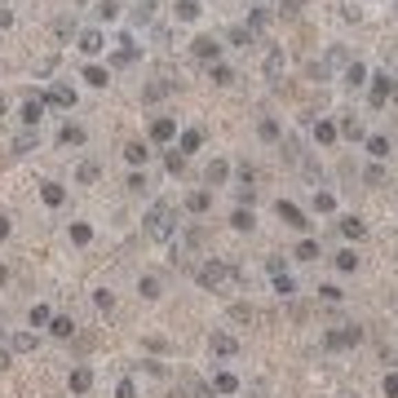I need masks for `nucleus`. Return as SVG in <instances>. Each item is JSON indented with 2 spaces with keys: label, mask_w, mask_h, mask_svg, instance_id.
Returning <instances> with one entry per match:
<instances>
[{
  "label": "nucleus",
  "mask_w": 398,
  "mask_h": 398,
  "mask_svg": "<svg viewBox=\"0 0 398 398\" xmlns=\"http://www.w3.org/2000/svg\"><path fill=\"white\" fill-rule=\"evenodd\" d=\"M177 133H182V129H177V115H155L151 129H146V142H151V146H173Z\"/></svg>",
  "instance_id": "nucleus-5"
},
{
  "label": "nucleus",
  "mask_w": 398,
  "mask_h": 398,
  "mask_svg": "<svg viewBox=\"0 0 398 398\" xmlns=\"http://www.w3.org/2000/svg\"><path fill=\"white\" fill-rule=\"evenodd\" d=\"M226 275H230V270H226V261H213V257H208L204 266H195V284H199V288H217Z\"/></svg>",
  "instance_id": "nucleus-12"
},
{
  "label": "nucleus",
  "mask_w": 398,
  "mask_h": 398,
  "mask_svg": "<svg viewBox=\"0 0 398 398\" xmlns=\"http://www.w3.org/2000/svg\"><path fill=\"white\" fill-rule=\"evenodd\" d=\"M266 71H270V76H279V71H284V54H279V49L266 58Z\"/></svg>",
  "instance_id": "nucleus-52"
},
{
  "label": "nucleus",
  "mask_w": 398,
  "mask_h": 398,
  "mask_svg": "<svg viewBox=\"0 0 398 398\" xmlns=\"http://www.w3.org/2000/svg\"><path fill=\"white\" fill-rule=\"evenodd\" d=\"M124 18V0H93V27H115Z\"/></svg>",
  "instance_id": "nucleus-11"
},
{
  "label": "nucleus",
  "mask_w": 398,
  "mask_h": 398,
  "mask_svg": "<svg viewBox=\"0 0 398 398\" xmlns=\"http://www.w3.org/2000/svg\"><path fill=\"white\" fill-rule=\"evenodd\" d=\"M235 173H239V186H253V182H257V169H253V164H239Z\"/></svg>",
  "instance_id": "nucleus-51"
},
{
  "label": "nucleus",
  "mask_w": 398,
  "mask_h": 398,
  "mask_svg": "<svg viewBox=\"0 0 398 398\" xmlns=\"http://www.w3.org/2000/svg\"><path fill=\"white\" fill-rule=\"evenodd\" d=\"M124 191H129V195H151V173H146V169H129Z\"/></svg>",
  "instance_id": "nucleus-23"
},
{
  "label": "nucleus",
  "mask_w": 398,
  "mask_h": 398,
  "mask_svg": "<svg viewBox=\"0 0 398 398\" xmlns=\"http://www.w3.org/2000/svg\"><path fill=\"white\" fill-rule=\"evenodd\" d=\"M164 169H169L173 177H186V169H191V160H186V155L177 151V146H169V151H164Z\"/></svg>",
  "instance_id": "nucleus-29"
},
{
  "label": "nucleus",
  "mask_w": 398,
  "mask_h": 398,
  "mask_svg": "<svg viewBox=\"0 0 398 398\" xmlns=\"http://www.w3.org/2000/svg\"><path fill=\"white\" fill-rule=\"evenodd\" d=\"M173 23H199V18H204V5H199V0H173Z\"/></svg>",
  "instance_id": "nucleus-19"
},
{
  "label": "nucleus",
  "mask_w": 398,
  "mask_h": 398,
  "mask_svg": "<svg viewBox=\"0 0 398 398\" xmlns=\"http://www.w3.org/2000/svg\"><path fill=\"white\" fill-rule=\"evenodd\" d=\"M368 80H372V93H368V107H372V111H381L385 102L394 98V76H390V71H372Z\"/></svg>",
  "instance_id": "nucleus-6"
},
{
  "label": "nucleus",
  "mask_w": 398,
  "mask_h": 398,
  "mask_svg": "<svg viewBox=\"0 0 398 398\" xmlns=\"http://www.w3.org/2000/svg\"><path fill=\"white\" fill-rule=\"evenodd\" d=\"M284 155H288V160H301V142L297 138H284Z\"/></svg>",
  "instance_id": "nucleus-53"
},
{
  "label": "nucleus",
  "mask_w": 398,
  "mask_h": 398,
  "mask_svg": "<svg viewBox=\"0 0 398 398\" xmlns=\"http://www.w3.org/2000/svg\"><path fill=\"white\" fill-rule=\"evenodd\" d=\"M142 222H146V235H151L155 244H173L177 239V204L173 199H155Z\"/></svg>",
  "instance_id": "nucleus-1"
},
{
  "label": "nucleus",
  "mask_w": 398,
  "mask_h": 398,
  "mask_svg": "<svg viewBox=\"0 0 398 398\" xmlns=\"http://www.w3.org/2000/svg\"><path fill=\"white\" fill-rule=\"evenodd\" d=\"M169 93H173V85H169V80H155V85H146V89H142V102H146V107H151V102L169 98Z\"/></svg>",
  "instance_id": "nucleus-39"
},
{
  "label": "nucleus",
  "mask_w": 398,
  "mask_h": 398,
  "mask_svg": "<svg viewBox=\"0 0 398 398\" xmlns=\"http://www.w3.org/2000/svg\"><path fill=\"white\" fill-rule=\"evenodd\" d=\"M9 363H14V350H9V345H0V376L9 372Z\"/></svg>",
  "instance_id": "nucleus-55"
},
{
  "label": "nucleus",
  "mask_w": 398,
  "mask_h": 398,
  "mask_svg": "<svg viewBox=\"0 0 398 398\" xmlns=\"http://www.w3.org/2000/svg\"><path fill=\"white\" fill-rule=\"evenodd\" d=\"M208 354H213V359H235L239 341L230 337V332H213V337H208Z\"/></svg>",
  "instance_id": "nucleus-15"
},
{
  "label": "nucleus",
  "mask_w": 398,
  "mask_h": 398,
  "mask_svg": "<svg viewBox=\"0 0 398 398\" xmlns=\"http://www.w3.org/2000/svg\"><path fill=\"white\" fill-rule=\"evenodd\" d=\"M345 85H350V89L368 85V67H363V62H350V67H345Z\"/></svg>",
  "instance_id": "nucleus-43"
},
{
  "label": "nucleus",
  "mask_w": 398,
  "mask_h": 398,
  "mask_svg": "<svg viewBox=\"0 0 398 398\" xmlns=\"http://www.w3.org/2000/svg\"><path fill=\"white\" fill-rule=\"evenodd\" d=\"M363 182H372V186H381V182H385V164H381V160H372V164H368V169H363Z\"/></svg>",
  "instance_id": "nucleus-47"
},
{
  "label": "nucleus",
  "mask_w": 398,
  "mask_h": 398,
  "mask_svg": "<svg viewBox=\"0 0 398 398\" xmlns=\"http://www.w3.org/2000/svg\"><path fill=\"white\" fill-rule=\"evenodd\" d=\"M319 297L328 301V306H341V301H345V292H341V284H323V288H319Z\"/></svg>",
  "instance_id": "nucleus-48"
},
{
  "label": "nucleus",
  "mask_w": 398,
  "mask_h": 398,
  "mask_svg": "<svg viewBox=\"0 0 398 398\" xmlns=\"http://www.w3.org/2000/svg\"><path fill=\"white\" fill-rule=\"evenodd\" d=\"M270 279H275V292H279V297H297V279H292L288 270H284V275H270Z\"/></svg>",
  "instance_id": "nucleus-46"
},
{
  "label": "nucleus",
  "mask_w": 398,
  "mask_h": 398,
  "mask_svg": "<svg viewBox=\"0 0 398 398\" xmlns=\"http://www.w3.org/2000/svg\"><path fill=\"white\" fill-rule=\"evenodd\" d=\"M49 337H54V341H71V337H76V319H71V314H54V319H49Z\"/></svg>",
  "instance_id": "nucleus-22"
},
{
  "label": "nucleus",
  "mask_w": 398,
  "mask_h": 398,
  "mask_svg": "<svg viewBox=\"0 0 398 398\" xmlns=\"http://www.w3.org/2000/svg\"><path fill=\"white\" fill-rule=\"evenodd\" d=\"M120 155H124L129 169H146V164H151V142H146V138H129L120 146Z\"/></svg>",
  "instance_id": "nucleus-9"
},
{
  "label": "nucleus",
  "mask_w": 398,
  "mask_h": 398,
  "mask_svg": "<svg viewBox=\"0 0 398 398\" xmlns=\"http://www.w3.org/2000/svg\"><path fill=\"white\" fill-rule=\"evenodd\" d=\"M40 199H45L49 208H62L67 204V186L62 182H40Z\"/></svg>",
  "instance_id": "nucleus-25"
},
{
  "label": "nucleus",
  "mask_w": 398,
  "mask_h": 398,
  "mask_svg": "<svg viewBox=\"0 0 398 398\" xmlns=\"http://www.w3.org/2000/svg\"><path fill=\"white\" fill-rule=\"evenodd\" d=\"M208 390H213V394H222V398H235L239 390H244V381H239V376L235 372H213V385H208Z\"/></svg>",
  "instance_id": "nucleus-17"
},
{
  "label": "nucleus",
  "mask_w": 398,
  "mask_h": 398,
  "mask_svg": "<svg viewBox=\"0 0 398 398\" xmlns=\"http://www.w3.org/2000/svg\"><path fill=\"white\" fill-rule=\"evenodd\" d=\"M80 80H85L89 89H107L111 85V67L107 62H85V67H80Z\"/></svg>",
  "instance_id": "nucleus-14"
},
{
  "label": "nucleus",
  "mask_w": 398,
  "mask_h": 398,
  "mask_svg": "<svg viewBox=\"0 0 398 398\" xmlns=\"http://www.w3.org/2000/svg\"><path fill=\"white\" fill-rule=\"evenodd\" d=\"M9 230H14V226H9V217L0 213V239H9Z\"/></svg>",
  "instance_id": "nucleus-59"
},
{
  "label": "nucleus",
  "mask_w": 398,
  "mask_h": 398,
  "mask_svg": "<svg viewBox=\"0 0 398 398\" xmlns=\"http://www.w3.org/2000/svg\"><path fill=\"white\" fill-rule=\"evenodd\" d=\"M257 5H266V0H257Z\"/></svg>",
  "instance_id": "nucleus-62"
},
{
  "label": "nucleus",
  "mask_w": 398,
  "mask_h": 398,
  "mask_svg": "<svg viewBox=\"0 0 398 398\" xmlns=\"http://www.w3.org/2000/svg\"><path fill=\"white\" fill-rule=\"evenodd\" d=\"M5 284H9V270H5V266H0V288H5Z\"/></svg>",
  "instance_id": "nucleus-61"
},
{
  "label": "nucleus",
  "mask_w": 398,
  "mask_h": 398,
  "mask_svg": "<svg viewBox=\"0 0 398 398\" xmlns=\"http://www.w3.org/2000/svg\"><path fill=\"white\" fill-rule=\"evenodd\" d=\"M337 133H341V138H350V142H363V138H368V129H363L359 115H345V120L337 124Z\"/></svg>",
  "instance_id": "nucleus-27"
},
{
  "label": "nucleus",
  "mask_w": 398,
  "mask_h": 398,
  "mask_svg": "<svg viewBox=\"0 0 398 398\" xmlns=\"http://www.w3.org/2000/svg\"><path fill=\"white\" fill-rule=\"evenodd\" d=\"M58 146H71V151H85L89 146V129L80 120H62V129H58Z\"/></svg>",
  "instance_id": "nucleus-8"
},
{
  "label": "nucleus",
  "mask_w": 398,
  "mask_h": 398,
  "mask_svg": "<svg viewBox=\"0 0 398 398\" xmlns=\"http://www.w3.org/2000/svg\"><path fill=\"white\" fill-rule=\"evenodd\" d=\"M332 266H337L341 275H354V270H359V253H354V248H341V253L332 257Z\"/></svg>",
  "instance_id": "nucleus-33"
},
{
  "label": "nucleus",
  "mask_w": 398,
  "mask_h": 398,
  "mask_svg": "<svg viewBox=\"0 0 398 398\" xmlns=\"http://www.w3.org/2000/svg\"><path fill=\"white\" fill-rule=\"evenodd\" d=\"M115 398H138V381H133V376H120V385H115Z\"/></svg>",
  "instance_id": "nucleus-49"
},
{
  "label": "nucleus",
  "mask_w": 398,
  "mask_h": 398,
  "mask_svg": "<svg viewBox=\"0 0 398 398\" xmlns=\"http://www.w3.org/2000/svg\"><path fill=\"white\" fill-rule=\"evenodd\" d=\"M9 350H14V354H31V350H36V332H14V337H9Z\"/></svg>",
  "instance_id": "nucleus-35"
},
{
  "label": "nucleus",
  "mask_w": 398,
  "mask_h": 398,
  "mask_svg": "<svg viewBox=\"0 0 398 398\" xmlns=\"http://www.w3.org/2000/svg\"><path fill=\"white\" fill-rule=\"evenodd\" d=\"M301 5H306V0H284V14H301Z\"/></svg>",
  "instance_id": "nucleus-58"
},
{
  "label": "nucleus",
  "mask_w": 398,
  "mask_h": 398,
  "mask_svg": "<svg viewBox=\"0 0 398 398\" xmlns=\"http://www.w3.org/2000/svg\"><path fill=\"white\" fill-rule=\"evenodd\" d=\"M257 138H261V142H284V129H279V120H261V124H257Z\"/></svg>",
  "instance_id": "nucleus-42"
},
{
  "label": "nucleus",
  "mask_w": 398,
  "mask_h": 398,
  "mask_svg": "<svg viewBox=\"0 0 398 398\" xmlns=\"http://www.w3.org/2000/svg\"><path fill=\"white\" fill-rule=\"evenodd\" d=\"M5 115H9V98H5V93H0V120H5Z\"/></svg>",
  "instance_id": "nucleus-60"
},
{
  "label": "nucleus",
  "mask_w": 398,
  "mask_h": 398,
  "mask_svg": "<svg viewBox=\"0 0 398 398\" xmlns=\"http://www.w3.org/2000/svg\"><path fill=\"white\" fill-rule=\"evenodd\" d=\"M67 381H71V394H76V398H85V394L93 390V368H89V363H76Z\"/></svg>",
  "instance_id": "nucleus-18"
},
{
  "label": "nucleus",
  "mask_w": 398,
  "mask_h": 398,
  "mask_svg": "<svg viewBox=\"0 0 398 398\" xmlns=\"http://www.w3.org/2000/svg\"><path fill=\"white\" fill-rule=\"evenodd\" d=\"M222 40H217V36H195L191 40V58L195 62H204V67H213V62H222Z\"/></svg>",
  "instance_id": "nucleus-7"
},
{
  "label": "nucleus",
  "mask_w": 398,
  "mask_h": 398,
  "mask_svg": "<svg viewBox=\"0 0 398 398\" xmlns=\"http://www.w3.org/2000/svg\"><path fill=\"white\" fill-rule=\"evenodd\" d=\"M208 76H213V85H235V67H230V62H213V67H208Z\"/></svg>",
  "instance_id": "nucleus-36"
},
{
  "label": "nucleus",
  "mask_w": 398,
  "mask_h": 398,
  "mask_svg": "<svg viewBox=\"0 0 398 398\" xmlns=\"http://www.w3.org/2000/svg\"><path fill=\"white\" fill-rule=\"evenodd\" d=\"M314 213H323V217L337 213V195H332V191H314Z\"/></svg>",
  "instance_id": "nucleus-45"
},
{
  "label": "nucleus",
  "mask_w": 398,
  "mask_h": 398,
  "mask_svg": "<svg viewBox=\"0 0 398 398\" xmlns=\"http://www.w3.org/2000/svg\"><path fill=\"white\" fill-rule=\"evenodd\" d=\"M226 40H230V45H235V49H248V45H253V31H248L244 23H235V27H226Z\"/></svg>",
  "instance_id": "nucleus-32"
},
{
  "label": "nucleus",
  "mask_w": 398,
  "mask_h": 398,
  "mask_svg": "<svg viewBox=\"0 0 398 398\" xmlns=\"http://www.w3.org/2000/svg\"><path fill=\"white\" fill-rule=\"evenodd\" d=\"M230 226H235V230H253V226H257V213H253V208H244V204H239L235 213H230Z\"/></svg>",
  "instance_id": "nucleus-40"
},
{
  "label": "nucleus",
  "mask_w": 398,
  "mask_h": 398,
  "mask_svg": "<svg viewBox=\"0 0 398 398\" xmlns=\"http://www.w3.org/2000/svg\"><path fill=\"white\" fill-rule=\"evenodd\" d=\"M138 292H142L146 301H155V297H160V292H164V284H160V275H142V279H138Z\"/></svg>",
  "instance_id": "nucleus-41"
},
{
  "label": "nucleus",
  "mask_w": 398,
  "mask_h": 398,
  "mask_svg": "<svg viewBox=\"0 0 398 398\" xmlns=\"http://www.w3.org/2000/svg\"><path fill=\"white\" fill-rule=\"evenodd\" d=\"M337 138H341V133H337V124H332V120H319V124H314V142H319V146H332Z\"/></svg>",
  "instance_id": "nucleus-38"
},
{
  "label": "nucleus",
  "mask_w": 398,
  "mask_h": 398,
  "mask_svg": "<svg viewBox=\"0 0 398 398\" xmlns=\"http://www.w3.org/2000/svg\"><path fill=\"white\" fill-rule=\"evenodd\" d=\"M292 257H297V261H319V257H323V244H319L314 235H306L297 248H292Z\"/></svg>",
  "instance_id": "nucleus-26"
},
{
  "label": "nucleus",
  "mask_w": 398,
  "mask_h": 398,
  "mask_svg": "<svg viewBox=\"0 0 398 398\" xmlns=\"http://www.w3.org/2000/svg\"><path fill=\"white\" fill-rule=\"evenodd\" d=\"M337 230H341L345 239H363V235H368V226H363V217H341V222H337Z\"/></svg>",
  "instance_id": "nucleus-34"
},
{
  "label": "nucleus",
  "mask_w": 398,
  "mask_h": 398,
  "mask_svg": "<svg viewBox=\"0 0 398 398\" xmlns=\"http://www.w3.org/2000/svg\"><path fill=\"white\" fill-rule=\"evenodd\" d=\"M49 319H54V310H49L45 301H36V306L27 310V328H36V332H40V328H49Z\"/></svg>",
  "instance_id": "nucleus-31"
},
{
  "label": "nucleus",
  "mask_w": 398,
  "mask_h": 398,
  "mask_svg": "<svg viewBox=\"0 0 398 398\" xmlns=\"http://www.w3.org/2000/svg\"><path fill=\"white\" fill-rule=\"evenodd\" d=\"M67 239H71L76 248H89V244H93V226H89V222H71V226H67Z\"/></svg>",
  "instance_id": "nucleus-30"
},
{
  "label": "nucleus",
  "mask_w": 398,
  "mask_h": 398,
  "mask_svg": "<svg viewBox=\"0 0 398 398\" xmlns=\"http://www.w3.org/2000/svg\"><path fill=\"white\" fill-rule=\"evenodd\" d=\"M177 151H182L186 155V160H191V155H199V151H204V129H199V124H191V129H182V133H177Z\"/></svg>",
  "instance_id": "nucleus-13"
},
{
  "label": "nucleus",
  "mask_w": 398,
  "mask_h": 398,
  "mask_svg": "<svg viewBox=\"0 0 398 398\" xmlns=\"http://www.w3.org/2000/svg\"><path fill=\"white\" fill-rule=\"evenodd\" d=\"M164 5H169V0H138V5H133V9H129L124 18H129V27H142V31H151L155 23H160V9H164Z\"/></svg>",
  "instance_id": "nucleus-4"
},
{
  "label": "nucleus",
  "mask_w": 398,
  "mask_h": 398,
  "mask_svg": "<svg viewBox=\"0 0 398 398\" xmlns=\"http://www.w3.org/2000/svg\"><path fill=\"white\" fill-rule=\"evenodd\" d=\"M9 27H14V9L0 5V31H9Z\"/></svg>",
  "instance_id": "nucleus-56"
},
{
  "label": "nucleus",
  "mask_w": 398,
  "mask_h": 398,
  "mask_svg": "<svg viewBox=\"0 0 398 398\" xmlns=\"http://www.w3.org/2000/svg\"><path fill=\"white\" fill-rule=\"evenodd\" d=\"M54 36H58V40H76V36H80V18H76V14H58V18H54Z\"/></svg>",
  "instance_id": "nucleus-24"
},
{
  "label": "nucleus",
  "mask_w": 398,
  "mask_h": 398,
  "mask_svg": "<svg viewBox=\"0 0 398 398\" xmlns=\"http://www.w3.org/2000/svg\"><path fill=\"white\" fill-rule=\"evenodd\" d=\"M45 102H49V107H58V111H71V107H76V102H80V93L71 89L67 80H54V85L45 89Z\"/></svg>",
  "instance_id": "nucleus-10"
},
{
  "label": "nucleus",
  "mask_w": 398,
  "mask_h": 398,
  "mask_svg": "<svg viewBox=\"0 0 398 398\" xmlns=\"http://www.w3.org/2000/svg\"><path fill=\"white\" fill-rule=\"evenodd\" d=\"M323 345H328V350H345V345H341V332H328V337H323Z\"/></svg>",
  "instance_id": "nucleus-57"
},
{
  "label": "nucleus",
  "mask_w": 398,
  "mask_h": 398,
  "mask_svg": "<svg viewBox=\"0 0 398 398\" xmlns=\"http://www.w3.org/2000/svg\"><path fill=\"white\" fill-rule=\"evenodd\" d=\"M98 177H102V164H98V160H85V164L76 169V182H80V186H93Z\"/></svg>",
  "instance_id": "nucleus-37"
},
{
  "label": "nucleus",
  "mask_w": 398,
  "mask_h": 398,
  "mask_svg": "<svg viewBox=\"0 0 398 398\" xmlns=\"http://www.w3.org/2000/svg\"><path fill=\"white\" fill-rule=\"evenodd\" d=\"M275 213L284 217V226H292V230H310V217L301 213V208L292 204V199H279V204H275Z\"/></svg>",
  "instance_id": "nucleus-16"
},
{
  "label": "nucleus",
  "mask_w": 398,
  "mask_h": 398,
  "mask_svg": "<svg viewBox=\"0 0 398 398\" xmlns=\"http://www.w3.org/2000/svg\"><path fill=\"white\" fill-rule=\"evenodd\" d=\"M186 213H195V217H204L208 208H213V191H204V186H199V191H186Z\"/></svg>",
  "instance_id": "nucleus-21"
},
{
  "label": "nucleus",
  "mask_w": 398,
  "mask_h": 398,
  "mask_svg": "<svg viewBox=\"0 0 398 398\" xmlns=\"http://www.w3.org/2000/svg\"><path fill=\"white\" fill-rule=\"evenodd\" d=\"M363 341V328H354V323H345L341 328V345H359Z\"/></svg>",
  "instance_id": "nucleus-50"
},
{
  "label": "nucleus",
  "mask_w": 398,
  "mask_h": 398,
  "mask_svg": "<svg viewBox=\"0 0 398 398\" xmlns=\"http://www.w3.org/2000/svg\"><path fill=\"white\" fill-rule=\"evenodd\" d=\"M230 182V160H208V169H204V186H226Z\"/></svg>",
  "instance_id": "nucleus-20"
},
{
  "label": "nucleus",
  "mask_w": 398,
  "mask_h": 398,
  "mask_svg": "<svg viewBox=\"0 0 398 398\" xmlns=\"http://www.w3.org/2000/svg\"><path fill=\"white\" fill-rule=\"evenodd\" d=\"M266 23H270V9H266V5H257V9H248V23H244V27H248V31H253V36H257V31H261V27H266Z\"/></svg>",
  "instance_id": "nucleus-44"
},
{
  "label": "nucleus",
  "mask_w": 398,
  "mask_h": 398,
  "mask_svg": "<svg viewBox=\"0 0 398 398\" xmlns=\"http://www.w3.org/2000/svg\"><path fill=\"white\" fill-rule=\"evenodd\" d=\"M385 398H398V372H385Z\"/></svg>",
  "instance_id": "nucleus-54"
},
{
  "label": "nucleus",
  "mask_w": 398,
  "mask_h": 398,
  "mask_svg": "<svg viewBox=\"0 0 398 398\" xmlns=\"http://www.w3.org/2000/svg\"><path fill=\"white\" fill-rule=\"evenodd\" d=\"M107 49H111L107 27H80V36H76V54L85 58V62H102V58H107Z\"/></svg>",
  "instance_id": "nucleus-2"
},
{
  "label": "nucleus",
  "mask_w": 398,
  "mask_h": 398,
  "mask_svg": "<svg viewBox=\"0 0 398 398\" xmlns=\"http://www.w3.org/2000/svg\"><path fill=\"white\" fill-rule=\"evenodd\" d=\"M363 146H368L372 160H390V138H385V133H368V138H363Z\"/></svg>",
  "instance_id": "nucleus-28"
},
{
  "label": "nucleus",
  "mask_w": 398,
  "mask_h": 398,
  "mask_svg": "<svg viewBox=\"0 0 398 398\" xmlns=\"http://www.w3.org/2000/svg\"><path fill=\"white\" fill-rule=\"evenodd\" d=\"M45 111H49V102H45V89H31L27 98H23V107H18V129H31V133H40V124H45Z\"/></svg>",
  "instance_id": "nucleus-3"
}]
</instances>
